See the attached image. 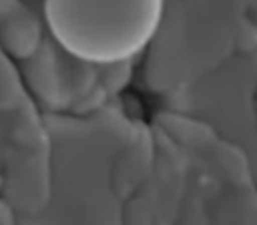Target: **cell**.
I'll list each match as a JSON object with an SVG mask.
<instances>
[{
	"label": "cell",
	"instance_id": "1",
	"mask_svg": "<svg viewBox=\"0 0 257 225\" xmlns=\"http://www.w3.org/2000/svg\"><path fill=\"white\" fill-rule=\"evenodd\" d=\"M157 16L159 0H48V18L62 44L90 60L133 54Z\"/></svg>",
	"mask_w": 257,
	"mask_h": 225
}]
</instances>
